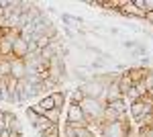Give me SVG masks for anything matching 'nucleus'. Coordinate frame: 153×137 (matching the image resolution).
<instances>
[{
	"mask_svg": "<svg viewBox=\"0 0 153 137\" xmlns=\"http://www.w3.org/2000/svg\"><path fill=\"white\" fill-rule=\"evenodd\" d=\"M80 88H82V92H84V96H86V98H98V100H102L104 90H106L104 86H102L100 82H96L94 78H90L88 82H84ZM104 104H106V103H104Z\"/></svg>",
	"mask_w": 153,
	"mask_h": 137,
	"instance_id": "obj_4",
	"label": "nucleus"
},
{
	"mask_svg": "<svg viewBox=\"0 0 153 137\" xmlns=\"http://www.w3.org/2000/svg\"><path fill=\"white\" fill-rule=\"evenodd\" d=\"M27 53H29V43L25 41L23 37H16V39L12 41V55L19 57V59H23Z\"/></svg>",
	"mask_w": 153,
	"mask_h": 137,
	"instance_id": "obj_9",
	"label": "nucleus"
},
{
	"mask_svg": "<svg viewBox=\"0 0 153 137\" xmlns=\"http://www.w3.org/2000/svg\"><path fill=\"white\" fill-rule=\"evenodd\" d=\"M145 21H147V23H149V25H153V10H151V12H147V14H145Z\"/></svg>",
	"mask_w": 153,
	"mask_h": 137,
	"instance_id": "obj_21",
	"label": "nucleus"
},
{
	"mask_svg": "<svg viewBox=\"0 0 153 137\" xmlns=\"http://www.w3.org/2000/svg\"><path fill=\"white\" fill-rule=\"evenodd\" d=\"M51 100H53V104H55V109H61V111H63L65 100H68V92H63V90L51 92Z\"/></svg>",
	"mask_w": 153,
	"mask_h": 137,
	"instance_id": "obj_10",
	"label": "nucleus"
},
{
	"mask_svg": "<svg viewBox=\"0 0 153 137\" xmlns=\"http://www.w3.org/2000/svg\"><path fill=\"white\" fill-rule=\"evenodd\" d=\"M51 125H53V123H49V119H45V117H39V121L35 123V127H33V129H35L39 135H43V133H45V131H47Z\"/></svg>",
	"mask_w": 153,
	"mask_h": 137,
	"instance_id": "obj_13",
	"label": "nucleus"
},
{
	"mask_svg": "<svg viewBox=\"0 0 153 137\" xmlns=\"http://www.w3.org/2000/svg\"><path fill=\"white\" fill-rule=\"evenodd\" d=\"M117 100H125V96H123V92L118 88L117 82H112V84H108L104 90V96H102V103H117Z\"/></svg>",
	"mask_w": 153,
	"mask_h": 137,
	"instance_id": "obj_6",
	"label": "nucleus"
},
{
	"mask_svg": "<svg viewBox=\"0 0 153 137\" xmlns=\"http://www.w3.org/2000/svg\"><path fill=\"white\" fill-rule=\"evenodd\" d=\"M37 104H39V106H41L45 113H47V111H51V109H55V104H53V100H51V94L43 96V98H41V100H39Z\"/></svg>",
	"mask_w": 153,
	"mask_h": 137,
	"instance_id": "obj_14",
	"label": "nucleus"
},
{
	"mask_svg": "<svg viewBox=\"0 0 153 137\" xmlns=\"http://www.w3.org/2000/svg\"><path fill=\"white\" fill-rule=\"evenodd\" d=\"M25 115H27V119H29V123H31V125L35 127V123L39 121V115H37L35 111L31 109V106H27V111H25Z\"/></svg>",
	"mask_w": 153,
	"mask_h": 137,
	"instance_id": "obj_17",
	"label": "nucleus"
},
{
	"mask_svg": "<svg viewBox=\"0 0 153 137\" xmlns=\"http://www.w3.org/2000/svg\"><path fill=\"white\" fill-rule=\"evenodd\" d=\"M153 10V0H145V14Z\"/></svg>",
	"mask_w": 153,
	"mask_h": 137,
	"instance_id": "obj_20",
	"label": "nucleus"
},
{
	"mask_svg": "<svg viewBox=\"0 0 153 137\" xmlns=\"http://www.w3.org/2000/svg\"><path fill=\"white\" fill-rule=\"evenodd\" d=\"M10 76L16 78V80H25L27 78V66H25L23 59H19V57L10 59Z\"/></svg>",
	"mask_w": 153,
	"mask_h": 137,
	"instance_id": "obj_7",
	"label": "nucleus"
},
{
	"mask_svg": "<svg viewBox=\"0 0 153 137\" xmlns=\"http://www.w3.org/2000/svg\"><path fill=\"white\" fill-rule=\"evenodd\" d=\"M41 137H61V129H59V123H53L47 131L43 133Z\"/></svg>",
	"mask_w": 153,
	"mask_h": 137,
	"instance_id": "obj_16",
	"label": "nucleus"
},
{
	"mask_svg": "<svg viewBox=\"0 0 153 137\" xmlns=\"http://www.w3.org/2000/svg\"><path fill=\"white\" fill-rule=\"evenodd\" d=\"M76 137H96L88 127H80V129H76Z\"/></svg>",
	"mask_w": 153,
	"mask_h": 137,
	"instance_id": "obj_18",
	"label": "nucleus"
},
{
	"mask_svg": "<svg viewBox=\"0 0 153 137\" xmlns=\"http://www.w3.org/2000/svg\"><path fill=\"white\" fill-rule=\"evenodd\" d=\"M45 119H49V123H59L61 119V109H51L45 113Z\"/></svg>",
	"mask_w": 153,
	"mask_h": 137,
	"instance_id": "obj_15",
	"label": "nucleus"
},
{
	"mask_svg": "<svg viewBox=\"0 0 153 137\" xmlns=\"http://www.w3.org/2000/svg\"><path fill=\"white\" fill-rule=\"evenodd\" d=\"M0 113H2V111H0Z\"/></svg>",
	"mask_w": 153,
	"mask_h": 137,
	"instance_id": "obj_23",
	"label": "nucleus"
},
{
	"mask_svg": "<svg viewBox=\"0 0 153 137\" xmlns=\"http://www.w3.org/2000/svg\"><path fill=\"white\" fill-rule=\"evenodd\" d=\"M153 70L151 68H141V66H135V68H127L125 70V74L131 78V82H133V86H137V84H141L143 80H145V76H149Z\"/></svg>",
	"mask_w": 153,
	"mask_h": 137,
	"instance_id": "obj_5",
	"label": "nucleus"
},
{
	"mask_svg": "<svg viewBox=\"0 0 153 137\" xmlns=\"http://www.w3.org/2000/svg\"><path fill=\"white\" fill-rule=\"evenodd\" d=\"M80 109H82L88 125L102 121V111H104V103L102 100H98V98H84L80 103Z\"/></svg>",
	"mask_w": 153,
	"mask_h": 137,
	"instance_id": "obj_1",
	"label": "nucleus"
},
{
	"mask_svg": "<svg viewBox=\"0 0 153 137\" xmlns=\"http://www.w3.org/2000/svg\"><path fill=\"white\" fill-rule=\"evenodd\" d=\"M117 84H118V88H120V92H123V96H125V94H127V92L133 88V82H131V78L127 76V74H125V72H123V74L118 76Z\"/></svg>",
	"mask_w": 153,
	"mask_h": 137,
	"instance_id": "obj_11",
	"label": "nucleus"
},
{
	"mask_svg": "<svg viewBox=\"0 0 153 137\" xmlns=\"http://www.w3.org/2000/svg\"><path fill=\"white\" fill-rule=\"evenodd\" d=\"M120 14H125V16H135V19H145V12L139 10L135 4H133V0H125L123 2V6L118 8Z\"/></svg>",
	"mask_w": 153,
	"mask_h": 137,
	"instance_id": "obj_8",
	"label": "nucleus"
},
{
	"mask_svg": "<svg viewBox=\"0 0 153 137\" xmlns=\"http://www.w3.org/2000/svg\"><path fill=\"white\" fill-rule=\"evenodd\" d=\"M84 98H86V96H84V92H82L80 86H76L74 90L68 92V100H70V104H80Z\"/></svg>",
	"mask_w": 153,
	"mask_h": 137,
	"instance_id": "obj_12",
	"label": "nucleus"
},
{
	"mask_svg": "<svg viewBox=\"0 0 153 137\" xmlns=\"http://www.w3.org/2000/svg\"><path fill=\"white\" fill-rule=\"evenodd\" d=\"M133 127L131 123H120V121H112V123H102L100 135L102 137H129Z\"/></svg>",
	"mask_w": 153,
	"mask_h": 137,
	"instance_id": "obj_2",
	"label": "nucleus"
},
{
	"mask_svg": "<svg viewBox=\"0 0 153 137\" xmlns=\"http://www.w3.org/2000/svg\"><path fill=\"white\" fill-rule=\"evenodd\" d=\"M145 96H149V98H151V100H153V88H149V90H147V94H145Z\"/></svg>",
	"mask_w": 153,
	"mask_h": 137,
	"instance_id": "obj_22",
	"label": "nucleus"
},
{
	"mask_svg": "<svg viewBox=\"0 0 153 137\" xmlns=\"http://www.w3.org/2000/svg\"><path fill=\"white\" fill-rule=\"evenodd\" d=\"M65 125L74 127V129H80V127H88V121L84 117L80 104H70L68 111H65Z\"/></svg>",
	"mask_w": 153,
	"mask_h": 137,
	"instance_id": "obj_3",
	"label": "nucleus"
},
{
	"mask_svg": "<svg viewBox=\"0 0 153 137\" xmlns=\"http://www.w3.org/2000/svg\"><path fill=\"white\" fill-rule=\"evenodd\" d=\"M63 135H65V137H76V129H74V127H70V125H65Z\"/></svg>",
	"mask_w": 153,
	"mask_h": 137,
	"instance_id": "obj_19",
	"label": "nucleus"
},
{
	"mask_svg": "<svg viewBox=\"0 0 153 137\" xmlns=\"http://www.w3.org/2000/svg\"><path fill=\"white\" fill-rule=\"evenodd\" d=\"M151 137H153V135H151Z\"/></svg>",
	"mask_w": 153,
	"mask_h": 137,
	"instance_id": "obj_24",
	"label": "nucleus"
}]
</instances>
